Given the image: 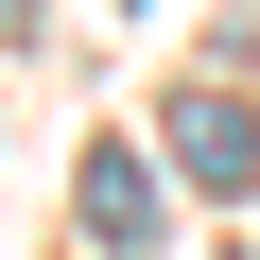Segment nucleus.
<instances>
[{
	"label": "nucleus",
	"instance_id": "f257e3e1",
	"mask_svg": "<svg viewBox=\"0 0 260 260\" xmlns=\"http://www.w3.org/2000/svg\"><path fill=\"white\" fill-rule=\"evenodd\" d=\"M174 174H191V191H243V174H260V104L191 87V104H174Z\"/></svg>",
	"mask_w": 260,
	"mask_h": 260
},
{
	"label": "nucleus",
	"instance_id": "f03ea898",
	"mask_svg": "<svg viewBox=\"0 0 260 260\" xmlns=\"http://www.w3.org/2000/svg\"><path fill=\"white\" fill-rule=\"evenodd\" d=\"M87 225L139 260V243H156V174H139V156H87Z\"/></svg>",
	"mask_w": 260,
	"mask_h": 260
}]
</instances>
